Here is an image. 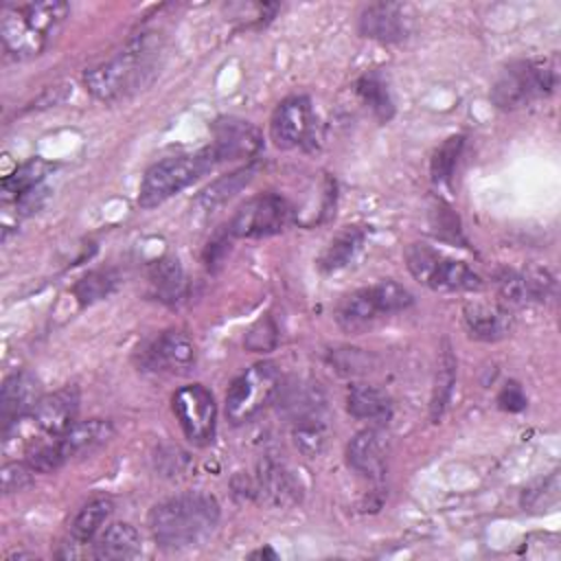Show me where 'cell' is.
<instances>
[{
    "label": "cell",
    "instance_id": "obj_1",
    "mask_svg": "<svg viewBox=\"0 0 561 561\" xmlns=\"http://www.w3.org/2000/svg\"><path fill=\"white\" fill-rule=\"evenodd\" d=\"M160 39L156 33L134 35L110 59L83 72L85 90L103 103H116L142 90L158 72Z\"/></svg>",
    "mask_w": 561,
    "mask_h": 561
},
{
    "label": "cell",
    "instance_id": "obj_2",
    "mask_svg": "<svg viewBox=\"0 0 561 561\" xmlns=\"http://www.w3.org/2000/svg\"><path fill=\"white\" fill-rule=\"evenodd\" d=\"M219 524V504L208 493H180L156 504L149 513L153 539L169 550L204 546Z\"/></svg>",
    "mask_w": 561,
    "mask_h": 561
},
{
    "label": "cell",
    "instance_id": "obj_3",
    "mask_svg": "<svg viewBox=\"0 0 561 561\" xmlns=\"http://www.w3.org/2000/svg\"><path fill=\"white\" fill-rule=\"evenodd\" d=\"M70 13L68 2L39 0L7 4L0 13V37L9 57L26 61L46 50Z\"/></svg>",
    "mask_w": 561,
    "mask_h": 561
},
{
    "label": "cell",
    "instance_id": "obj_4",
    "mask_svg": "<svg viewBox=\"0 0 561 561\" xmlns=\"http://www.w3.org/2000/svg\"><path fill=\"white\" fill-rule=\"evenodd\" d=\"M559 83L557 57L519 59L508 64L491 85V101L500 110H519L554 92Z\"/></svg>",
    "mask_w": 561,
    "mask_h": 561
},
{
    "label": "cell",
    "instance_id": "obj_5",
    "mask_svg": "<svg viewBox=\"0 0 561 561\" xmlns=\"http://www.w3.org/2000/svg\"><path fill=\"white\" fill-rule=\"evenodd\" d=\"M215 164H219V160L210 145L193 153L169 156L153 162L142 175L138 188V206L153 208L167 202L169 197L199 180L204 173H208Z\"/></svg>",
    "mask_w": 561,
    "mask_h": 561
},
{
    "label": "cell",
    "instance_id": "obj_6",
    "mask_svg": "<svg viewBox=\"0 0 561 561\" xmlns=\"http://www.w3.org/2000/svg\"><path fill=\"white\" fill-rule=\"evenodd\" d=\"M414 302V296L394 280H379L344 296L335 309V322L348 333L370 329L379 318L399 313Z\"/></svg>",
    "mask_w": 561,
    "mask_h": 561
},
{
    "label": "cell",
    "instance_id": "obj_7",
    "mask_svg": "<svg viewBox=\"0 0 561 561\" xmlns=\"http://www.w3.org/2000/svg\"><path fill=\"white\" fill-rule=\"evenodd\" d=\"M114 436V427L105 419H88L77 421L55 440H46L33 447L26 454V462L35 469V473H50L61 465L85 458L101 449Z\"/></svg>",
    "mask_w": 561,
    "mask_h": 561
},
{
    "label": "cell",
    "instance_id": "obj_8",
    "mask_svg": "<svg viewBox=\"0 0 561 561\" xmlns=\"http://www.w3.org/2000/svg\"><path fill=\"white\" fill-rule=\"evenodd\" d=\"M410 274L434 291H478L482 278L462 261H456L430 245L412 243L405 250Z\"/></svg>",
    "mask_w": 561,
    "mask_h": 561
},
{
    "label": "cell",
    "instance_id": "obj_9",
    "mask_svg": "<svg viewBox=\"0 0 561 561\" xmlns=\"http://www.w3.org/2000/svg\"><path fill=\"white\" fill-rule=\"evenodd\" d=\"M77 412H79V390L75 386H64L61 390H55L53 394L42 397L33 405V410L24 414L20 421H15L9 430H4V434L18 432L24 438L35 440L33 447H37L46 440H55L68 427H72L77 423Z\"/></svg>",
    "mask_w": 561,
    "mask_h": 561
},
{
    "label": "cell",
    "instance_id": "obj_10",
    "mask_svg": "<svg viewBox=\"0 0 561 561\" xmlns=\"http://www.w3.org/2000/svg\"><path fill=\"white\" fill-rule=\"evenodd\" d=\"M280 390V373L272 362H259L245 368L226 392V416L239 425L256 416Z\"/></svg>",
    "mask_w": 561,
    "mask_h": 561
},
{
    "label": "cell",
    "instance_id": "obj_11",
    "mask_svg": "<svg viewBox=\"0 0 561 561\" xmlns=\"http://www.w3.org/2000/svg\"><path fill=\"white\" fill-rule=\"evenodd\" d=\"M291 219V206L285 197L276 193H265L259 197L248 199L230 219L228 232L230 237H272L287 228Z\"/></svg>",
    "mask_w": 561,
    "mask_h": 561
},
{
    "label": "cell",
    "instance_id": "obj_12",
    "mask_svg": "<svg viewBox=\"0 0 561 561\" xmlns=\"http://www.w3.org/2000/svg\"><path fill=\"white\" fill-rule=\"evenodd\" d=\"M173 414L193 445H208L215 436L217 403L202 383L182 386L173 394Z\"/></svg>",
    "mask_w": 561,
    "mask_h": 561
},
{
    "label": "cell",
    "instance_id": "obj_13",
    "mask_svg": "<svg viewBox=\"0 0 561 561\" xmlns=\"http://www.w3.org/2000/svg\"><path fill=\"white\" fill-rule=\"evenodd\" d=\"M197 359V348L193 340L182 331H162L140 351V364L147 370L186 375Z\"/></svg>",
    "mask_w": 561,
    "mask_h": 561
},
{
    "label": "cell",
    "instance_id": "obj_14",
    "mask_svg": "<svg viewBox=\"0 0 561 561\" xmlns=\"http://www.w3.org/2000/svg\"><path fill=\"white\" fill-rule=\"evenodd\" d=\"M412 11L401 2H375L359 13V31L377 42H401L412 31Z\"/></svg>",
    "mask_w": 561,
    "mask_h": 561
},
{
    "label": "cell",
    "instance_id": "obj_15",
    "mask_svg": "<svg viewBox=\"0 0 561 561\" xmlns=\"http://www.w3.org/2000/svg\"><path fill=\"white\" fill-rule=\"evenodd\" d=\"M261 131L241 118H219L213 125V142L210 149L215 151L219 162L250 158L261 149Z\"/></svg>",
    "mask_w": 561,
    "mask_h": 561
},
{
    "label": "cell",
    "instance_id": "obj_16",
    "mask_svg": "<svg viewBox=\"0 0 561 561\" xmlns=\"http://www.w3.org/2000/svg\"><path fill=\"white\" fill-rule=\"evenodd\" d=\"M311 129V103L307 96H289L278 103L270 121V136L278 149L298 147Z\"/></svg>",
    "mask_w": 561,
    "mask_h": 561
},
{
    "label": "cell",
    "instance_id": "obj_17",
    "mask_svg": "<svg viewBox=\"0 0 561 561\" xmlns=\"http://www.w3.org/2000/svg\"><path fill=\"white\" fill-rule=\"evenodd\" d=\"M388 434L381 427L359 430L346 445V462L366 478H381L388 460Z\"/></svg>",
    "mask_w": 561,
    "mask_h": 561
},
{
    "label": "cell",
    "instance_id": "obj_18",
    "mask_svg": "<svg viewBox=\"0 0 561 561\" xmlns=\"http://www.w3.org/2000/svg\"><path fill=\"white\" fill-rule=\"evenodd\" d=\"M39 399H42V386L35 375L26 370L9 375L0 390L2 430H9L15 421L28 414Z\"/></svg>",
    "mask_w": 561,
    "mask_h": 561
},
{
    "label": "cell",
    "instance_id": "obj_19",
    "mask_svg": "<svg viewBox=\"0 0 561 561\" xmlns=\"http://www.w3.org/2000/svg\"><path fill=\"white\" fill-rule=\"evenodd\" d=\"M462 320H465L467 333L480 342H497L506 337L513 329L511 313L502 305L484 302V300L467 302L462 311Z\"/></svg>",
    "mask_w": 561,
    "mask_h": 561
},
{
    "label": "cell",
    "instance_id": "obj_20",
    "mask_svg": "<svg viewBox=\"0 0 561 561\" xmlns=\"http://www.w3.org/2000/svg\"><path fill=\"white\" fill-rule=\"evenodd\" d=\"M254 495H261L265 502L274 506L287 508L300 502V482L291 476V471L285 465L276 460H265L259 465Z\"/></svg>",
    "mask_w": 561,
    "mask_h": 561
},
{
    "label": "cell",
    "instance_id": "obj_21",
    "mask_svg": "<svg viewBox=\"0 0 561 561\" xmlns=\"http://www.w3.org/2000/svg\"><path fill=\"white\" fill-rule=\"evenodd\" d=\"M495 285H497L500 296L513 305L541 302L554 289V280L548 272H526L524 274V272L504 270L497 274Z\"/></svg>",
    "mask_w": 561,
    "mask_h": 561
},
{
    "label": "cell",
    "instance_id": "obj_22",
    "mask_svg": "<svg viewBox=\"0 0 561 561\" xmlns=\"http://www.w3.org/2000/svg\"><path fill=\"white\" fill-rule=\"evenodd\" d=\"M136 554H140V535L131 524H125V522H116L107 526L96 539L92 550V557L105 559V561L131 559Z\"/></svg>",
    "mask_w": 561,
    "mask_h": 561
},
{
    "label": "cell",
    "instance_id": "obj_23",
    "mask_svg": "<svg viewBox=\"0 0 561 561\" xmlns=\"http://www.w3.org/2000/svg\"><path fill=\"white\" fill-rule=\"evenodd\" d=\"M346 410L359 421H386L392 414V403L377 386L355 383L346 394Z\"/></svg>",
    "mask_w": 561,
    "mask_h": 561
},
{
    "label": "cell",
    "instance_id": "obj_24",
    "mask_svg": "<svg viewBox=\"0 0 561 561\" xmlns=\"http://www.w3.org/2000/svg\"><path fill=\"white\" fill-rule=\"evenodd\" d=\"M112 508L114 504L107 495H96L90 502H85L70 524V539L79 546L90 543L94 535L101 530V526L107 522V517L112 515Z\"/></svg>",
    "mask_w": 561,
    "mask_h": 561
},
{
    "label": "cell",
    "instance_id": "obj_25",
    "mask_svg": "<svg viewBox=\"0 0 561 561\" xmlns=\"http://www.w3.org/2000/svg\"><path fill=\"white\" fill-rule=\"evenodd\" d=\"M48 171H50V164L42 158H31L28 162L20 164L11 175L2 180V199L4 202L20 199L24 193L37 188Z\"/></svg>",
    "mask_w": 561,
    "mask_h": 561
},
{
    "label": "cell",
    "instance_id": "obj_26",
    "mask_svg": "<svg viewBox=\"0 0 561 561\" xmlns=\"http://www.w3.org/2000/svg\"><path fill=\"white\" fill-rule=\"evenodd\" d=\"M454 383H456V357H454L449 344L445 342V348L440 351V357H438L436 379H434V390H432V403H430V414H432L434 423H438V419L443 416V412L449 403Z\"/></svg>",
    "mask_w": 561,
    "mask_h": 561
},
{
    "label": "cell",
    "instance_id": "obj_27",
    "mask_svg": "<svg viewBox=\"0 0 561 561\" xmlns=\"http://www.w3.org/2000/svg\"><path fill=\"white\" fill-rule=\"evenodd\" d=\"M149 283L160 300H178L184 289V272L173 256H162L149 267Z\"/></svg>",
    "mask_w": 561,
    "mask_h": 561
},
{
    "label": "cell",
    "instance_id": "obj_28",
    "mask_svg": "<svg viewBox=\"0 0 561 561\" xmlns=\"http://www.w3.org/2000/svg\"><path fill=\"white\" fill-rule=\"evenodd\" d=\"M252 173H254L252 167H243V169H237V171H232V173H228V175L215 180L213 184H208V186L199 193L197 204H199L202 208H206V210H210V208L224 204L226 199H230L234 193H239V191L252 180Z\"/></svg>",
    "mask_w": 561,
    "mask_h": 561
},
{
    "label": "cell",
    "instance_id": "obj_29",
    "mask_svg": "<svg viewBox=\"0 0 561 561\" xmlns=\"http://www.w3.org/2000/svg\"><path fill=\"white\" fill-rule=\"evenodd\" d=\"M357 94L362 96V101L370 107V112L381 121H390L394 105H392V96L388 90V83L377 75V72H368L357 81Z\"/></svg>",
    "mask_w": 561,
    "mask_h": 561
},
{
    "label": "cell",
    "instance_id": "obj_30",
    "mask_svg": "<svg viewBox=\"0 0 561 561\" xmlns=\"http://www.w3.org/2000/svg\"><path fill=\"white\" fill-rule=\"evenodd\" d=\"M362 239H364V234H362V230L359 228H346V230H342L329 245H327V250L322 252V256H320V267L324 270V272H335V270H340V267H344L353 256H355V252L359 250V245H362Z\"/></svg>",
    "mask_w": 561,
    "mask_h": 561
},
{
    "label": "cell",
    "instance_id": "obj_31",
    "mask_svg": "<svg viewBox=\"0 0 561 561\" xmlns=\"http://www.w3.org/2000/svg\"><path fill=\"white\" fill-rule=\"evenodd\" d=\"M462 145H465L462 136H451L436 149V153L432 158V180L434 182H449V178L456 169L458 156L462 151Z\"/></svg>",
    "mask_w": 561,
    "mask_h": 561
},
{
    "label": "cell",
    "instance_id": "obj_32",
    "mask_svg": "<svg viewBox=\"0 0 561 561\" xmlns=\"http://www.w3.org/2000/svg\"><path fill=\"white\" fill-rule=\"evenodd\" d=\"M116 283V276L107 270H99V272H90L88 276H83L77 287H75V296L79 298L81 305H90L94 300L105 298L112 287Z\"/></svg>",
    "mask_w": 561,
    "mask_h": 561
},
{
    "label": "cell",
    "instance_id": "obj_33",
    "mask_svg": "<svg viewBox=\"0 0 561 561\" xmlns=\"http://www.w3.org/2000/svg\"><path fill=\"white\" fill-rule=\"evenodd\" d=\"M324 440H327V434H324V427H322L320 419L296 421L294 443L305 456H318L324 447Z\"/></svg>",
    "mask_w": 561,
    "mask_h": 561
},
{
    "label": "cell",
    "instance_id": "obj_34",
    "mask_svg": "<svg viewBox=\"0 0 561 561\" xmlns=\"http://www.w3.org/2000/svg\"><path fill=\"white\" fill-rule=\"evenodd\" d=\"M557 497H559V476L552 473L548 480L524 491L522 506L524 508H548L557 502Z\"/></svg>",
    "mask_w": 561,
    "mask_h": 561
},
{
    "label": "cell",
    "instance_id": "obj_35",
    "mask_svg": "<svg viewBox=\"0 0 561 561\" xmlns=\"http://www.w3.org/2000/svg\"><path fill=\"white\" fill-rule=\"evenodd\" d=\"M35 469L26 462V460H15V462H4L2 471H0V480H2V491L4 493H15L26 489L33 482Z\"/></svg>",
    "mask_w": 561,
    "mask_h": 561
},
{
    "label": "cell",
    "instance_id": "obj_36",
    "mask_svg": "<svg viewBox=\"0 0 561 561\" xmlns=\"http://www.w3.org/2000/svg\"><path fill=\"white\" fill-rule=\"evenodd\" d=\"M497 403L502 410L508 412H519L526 408V397L517 383H506L497 397Z\"/></svg>",
    "mask_w": 561,
    "mask_h": 561
},
{
    "label": "cell",
    "instance_id": "obj_37",
    "mask_svg": "<svg viewBox=\"0 0 561 561\" xmlns=\"http://www.w3.org/2000/svg\"><path fill=\"white\" fill-rule=\"evenodd\" d=\"M250 557H252V559H256V557H270V559H276V554H274L270 548H265V550H256V552H252Z\"/></svg>",
    "mask_w": 561,
    "mask_h": 561
}]
</instances>
